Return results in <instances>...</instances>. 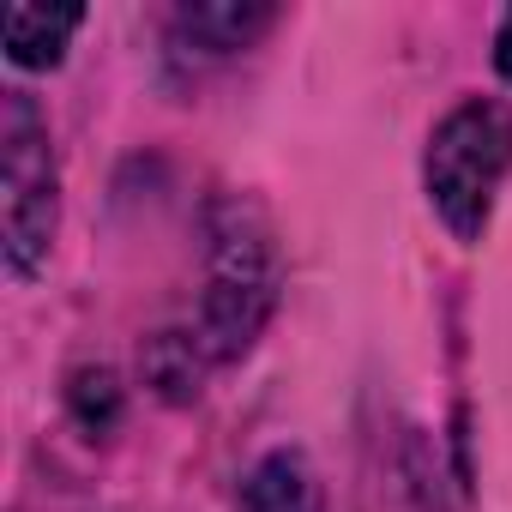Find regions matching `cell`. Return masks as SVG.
Listing matches in <instances>:
<instances>
[{
  "label": "cell",
  "instance_id": "cell-7",
  "mask_svg": "<svg viewBox=\"0 0 512 512\" xmlns=\"http://www.w3.org/2000/svg\"><path fill=\"white\" fill-rule=\"evenodd\" d=\"M494 67H500V73L512 79V13L500 19V37H494Z\"/></svg>",
  "mask_w": 512,
  "mask_h": 512
},
{
  "label": "cell",
  "instance_id": "cell-5",
  "mask_svg": "<svg viewBox=\"0 0 512 512\" xmlns=\"http://www.w3.org/2000/svg\"><path fill=\"white\" fill-rule=\"evenodd\" d=\"M85 7H7V61L13 67H55L67 37L79 31Z\"/></svg>",
  "mask_w": 512,
  "mask_h": 512
},
{
  "label": "cell",
  "instance_id": "cell-1",
  "mask_svg": "<svg viewBox=\"0 0 512 512\" xmlns=\"http://www.w3.org/2000/svg\"><path fill=\"white\" fill-rule=\"evenodd\" d=\"M506 163H512V121H506V109L470 97L434 127L422 181H428V199H434L440 223L458 241H476L488 229V211H494Z\"/></svg>",
  "mask_w": 512,
  "mask_h": 512
},
{
  "label": "cell",
  "instance_id": "cell-6",
  "mask_svg": "<svg viewBox=\"0 0 512 512\" xmlns=\"http://www.w3.org/2000/svg\"><path fill=\"white\" fill-rule=\"evenodd\" d=\"M272 25V7H187L175 19V31L211 55H229V49H247L253 37H260Z\"/></svg>",
  "mask_w": 512,
  "mask_h": 512
},
{
  "label": "cell",
  "instance_id": "cell-3",
  "mask_svg": "<svg viewBox=\"0 0 512 512\" xmlns=\"http://www.w3.org/2000/svg\"><path fill=\"white\" fill-rule=\"evenodd\" d=\"M0 181H7V272L31 278L55 235V151L25 91H0Z\"/></svg>",
  "mask_w": 512,
  "mask_h": 512
},
{
  "label": "cell",
  "instance_id": "cell-2",
  "mask_svg": "<svg viewBox=\"0 0 512 512\" xmlns=\"http://www.w3.org/2000/svg\"><path fill=\"white\" fill-rule=\"evenodd\" d=\"M278 296V266H272V247L266 235L253 229L247 217H229L217 229V253H211V290L199 302V332L193 350L205 362H229L241 356L253 338H260L266 314Z\"/></svg>",
  "mask_w": 512,
  "mask_h": 512
},
{
  "label": "cell",
  "instance_id": "cell-4",
  "mask_svg": "<svg viewBox=\"0 0 512 512\" xmlns=\"http://www.w3.org/2000/svg\"><path fill=\"white\" fill-rule=\"evenodd\" d=\"M241 512H326V488L320 470L308 464V452L278 446L241 482Z\"/></svg>",
  "mask_w": 512,
  "mask_h": 512
}]
</instances>
